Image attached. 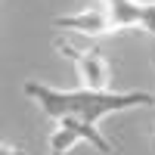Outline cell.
<instances>
[{
    "label": "cell",
    "mask_w": 155,
    "mask_h": 155,
    "mask_svg": "<svg viewBox=\"0 0 155 155\" xmlns=\"http://www.w3.org/2000/svg\"><path fill=\"white\" fill-rule=\"evenodd\" d=\"M99 9L109 16L112 31L143 28L155 37V3H143V0H99Z\"/></svg>",
    "instance_id": "cell-2"
},
{
    "label": "cell",
    "mask_w": 155,
    "mask_h": 155,
    "mask_svg": "<svg viewBox=\"0 0 155 155\" xmlns=\"http://www.w3.org/2000/svg\"><path fill=\"white\" fill-rule=\"evenodd\" d=\"M25 93H28L37 106L44 109V115L50 118H62V115H74V118H84L90 124H96L102 115L109 112H121V109H134V106H152L155 96L143 93V90H127V93H115V90H53L47 84H25Z\"/></svg>",
    "instance_id": "cell-1"
},
{
    "label": "cell",
    "mask_w": 155,
    "mask_h": 155,
    "mask_svg": "<svg viewBox=\"0 0 155 155\" xmlns=\"http://www.w3.org/2000/svg\"><path fill=\"white\" fill-rule=\"evenodd\" d=\"M59 53L74 59L78 74H81V87H87V90H109V62L102 59L99 50H87V53H81V50L62 44Z\"/></svg>",
    "instance_id": "cell-3"
},
{
    "label": "cell",
    "mask_w": 155,
    "mask_h": 155,
    "mask_svg": "<svg viewBox=\"0 0 155 155\" xmlns=\"http://www.w3.org/2000/svg\"><path fill=\"white\" fill-rule=\"evenodd\" d=\"M56 28H65V31H78V34H87V37H99V34H112V22L109 16L96 9H87V12H78V16H59Z\"/></svg>",
    "instance_id": "cell-4"
},
{
    "label": "cell",
    "mask_w": 155,
    "mask_h": 155,
    "mask_svg": "<svg viewBox=\"0 0 155 155\" xmlns=\"http://www.w3.org/2000/svg\"><path fill=\"white\" fill-rule=\"evenodd\" d=\"M78 140H81V137H78L71 127H62V124H59L56 130L50 134V149H53V152H59V155H65V152L78 143Z\"/></svg>",
    "instance_id": "cell-5"
},
{
    "label": "cell",
    "mask_w": 155,
    "mask_h": 155,
    "mask_svg": "<svg viewBox=\"0 0 155 155\" xmlns=\"http://www.w3.org/2000/svg\"><path fill=\"white\" fill-rule=\"evenodd\" d=\"M50 155H59V152H50Z\"/></svg>",
    "instance_id": "cell-7"
},
{
    "label": "cell",
    "mask_w": 155,
    "mask_h": 155,
    "mask_svg": "<svg viewBox=\"0 0 155 155\" xmlns=\"http://www.w3.org/2000/svg\"><path fill=\"white\" fill-rule=\"evenodd\" d=\"M0 155H25V152L16 149V146H9V143H3V146H0Z\"/></svg>",
    "instance_id": "cell-6"
}]
</instances>
